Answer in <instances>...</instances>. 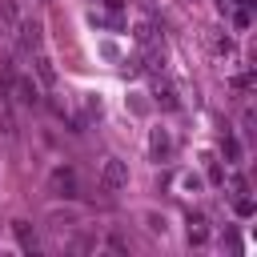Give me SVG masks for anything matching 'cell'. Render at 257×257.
Listing matches in <instances>:
<instances>
[{
    "instance_id": "cell-7",
    "label": "cell",
    "mask_w": 257,
    "mask_h": 257,
    "mask_svg": "<svg viewBox=\"0 0 257 257\" xmlns=\"http://www.w3.org/2000/svg\"><path fill=\"white\" fill-rule=\"evenodd\" d=\"M12 233H16V241H20L24 253H36V233L28 229V221H12Z\"/></svg>"
},
{
    "instance_id": "cell-9",
    "label": "cell",
    "mask_w": 257,
    "mask_h": 257,
    "mask_svg": "<svg viewBox=\"0 0 257 257\" xmlns=\"http://www.w3.org/2000/svg\"><path fill=\"white\" fill-rule=\"evenodd\" d=\"M189 241H193V245H205V241H209L205 217H189Z\"/></svg>"
},
{
    "instance_id": "cell-1",
    "label": "cell",
    "mask_w": 257,
    "mask_h": 257,
    "mask_svg": "<svg viewBox=\"0 0 257 257\" xmlns=\"http://www.w3.org/2000/svg\"><path fill=\"white\" fill-rule=\"evenodd\" d=\"M124 185H128V165L116 161V157H108V161L100 165V189H104V193H120Z\"/></svg>"
},
{
    "instance_id": "cell-12",
    "label": "cell",
    "mask_w": 257,
    "mask_h": 257,
    "mask_svg": "<svg viewBox=\"0 0 257 257\" xmlns=\"http://www.w3.org/2000/svg\"><path fill=\"white\" fill-rule=\"evenodd\" d=\"M133 32H137V40H141V44H149V40H153V28H149V20H137V28H133Z\"/></svg>"
},
{
    "instance_id": "cell-14",
    "label": "cell",
    "mask_w": 257,
    "mask_h": 257,
    "mask_svg": "<svg viewBox=\"0 0 257 257\" xmlns=\"http://www.w3.org/2000/svg\"><path fill=\"white\" fill-rule=\"evenodd\" d=\"M233 84H237V88H249V84H253V72H237Z\"/></svg>"
},
{
    "instance_id": "cell-6",
    "label": "cell",
    "mask_w": 257,
    "mask_h": 257,
    "mask_svg": "<svg viewBox=\"0 0 257 257\" xmlns=\"http://www.w3.org/2000/svg\"><path fill=\"white\" fill-rule=\"evenodd\" d=\"M149 153H153L157 161H165V157L173 153V137H169L165 128H153V137H149Z\"/></svg>"
},
{
    "instance_id": "cell-15",
    "label": "cell",
    "mask_w": 257,
    "mask_h": 257,
    "mask_svg": "<svg viewBox=\"0 0 257 257\" xmlns=\"http://www.w3.org/2000/svg\"><path fill=\"white\" fill-rule=\"evenodd\" d=\"M225 153H229V157L237 161V157H241V145H237V141H225Z\"/></svg>"
},
{
    "instance_id": "cell-4",
    "label": "cell",
    "mask_w": 257,
    "mask_h": 257,
    "mask_svg": "<svg viewBox=\"0 0 257 257\" xmlns=\"http://www.w3.org/2000/svg\"><path fill=\"white\" fill-rule=\"evenodd\" d=\"M48 181H52V189H56L60 197H72V193H76V173H72L68 165H56Z\"/></svg>"
},
{
    "instance_id": "cell-13",
    "label": "cell",
    "mask_w": 257,
    "mask_h": 257,
    "mask_svg": "<svg viewBox=\"0 0 257 257\" xmlns=\"http://www.w3.org/2000/svg\"><path fill=\"white\" fill-rule=\"evenodd\" d=\"M237 213H241V217H253V201H249V197H237Z\"/></svg>"
},
{
    "instance_id": "cell-2",
    "label": "cell",
    "mask_w": 257,
    "mask_h": 257,
    "mask_svg": "<svg viewBox=\"0 0 257 257\" xmlns=\"http://www.w3.org/2000/svg\"><path fill=\"white\" fill-rule=\"evenodd\" d=\"M12 92H16L20 104H32V108L40 104V80H36L32 72H16V76H12Z\"/></svg>"
},
{
    "instance_id": "cell-8",
    "label": "cell",
    "mask_w": 257,
    "mask_h": 257,
    "mask_svg": "<svg viewBox=\"0 0 257 257\" xmlns=\"http://www.w3.org/2000/svg\"><path fill=\"white\" fill-rule=\"evenodd\" d=\"M0 20H4V28H16V24L24 20V12H20V0H0Z\"/></svg>"
},
{
    "instance_id": "cell-5",
    "label": "cell",
    "mask_w": 257,
    "mask_h": 257,
    "mask_svg": "<svg viewBox=\"0 0 257 257\" xmlns=\"http://www.w3.org/2000/svg\"><path fill=\"white\" fill-rule=\"evenodd\" d=\"M32 76L40 80V88H52V84H56V68H52V60H48L44 52L32 56Z\"/></svg>"
},
{
    "instance_id": "cell-10",
    "label": "cell",
    "mask_w": 257,
    "mask_h": 257,
    "mask_svg": "<svg viewBox=\"0 0 257 257\" xmlns=\"http://www.w3.org/2000/svg\"><path fill=\"white\" fill-rule=\"evenodd\" d=\"M157 100H161L165 108H177V104H181V100H177V92H173L169 84H157Z\"/></svg>"
},
{
    "instance_id": "cell-3",
    "label": "cell",
    "mask_w": 257,
    "mask_h": 257,
    "mask_svg": "<svg viewBox=\"0 0 257 257\" xmlns=\"http://www.w3.org/2000/svg\"><path fill=\"white\" fill-rule=\"evenodd\" d=\"M12 32H16V40H20V48H24L28 56H32V52H40L44 36H40V24H36V20H20Z\"/></svg>"
},
{
    "instance_id": "cell-11",
    "label": "cell",
    "mask_w": 257,
    "mask_h": 257,
    "mask_svg": "<svg viewBox=\"0 0 257 257\" xmlns=\"http://www.w3.org/2000/svg\"><path fill=\"white\" fill-rule=\"evenodd\" d=\"M181 185H185V193H201V189H205V181H201L197 173H185V177H181Z\"/></svg>"
},
{
    "instance_id": "cell-17",
    "label": "cell",
    "mask_w": 257,
    "mask_h": 257,
    "mask_svg": "<svg viewBox=\"0 0 257 257\" xmlns=\"http://www.w3.org/2000/svg\"><path fill=\"white\" fill-rule=\"evenodd\" d=\"M237 4H241V8H249V4H253V0H237Z\"/></svg>"
},
{
    "instance_id": "cell-16",
    "label": "cell",
    "mask_w": 257,
    "mask_h": 257,
    "mask_svg": "<svg viewBox=\"0 0 257 257\" xmlns=\"http://www.w3.org/2000/svg\"><path fill=\"white\" fill-rule=\"evenodd\" d=\"M104 4H108L112 12H120V8H124V0H104Z\"/></svg>"
}]
</instances>
